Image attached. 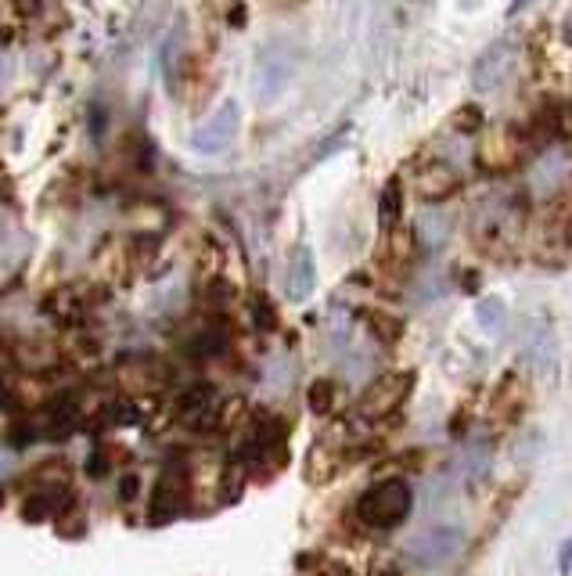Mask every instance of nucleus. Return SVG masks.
<instances>
[{"instance_id":"nucleus-1","label":"nucleus","mask_w":572,"mask_h":576,"mask_svg":"<svg viewBox=\"0 0 572 576\" xmlns=\"http://www.w3.org/2000/svg\"><path fill=\"white\" fill-rule=\"evenodd\" d=\"M526 227V206L519 195H490L472 213V238L479 249L504 252L519 242Z\"/></svg>"},{"instance_id":"nucleus-2","label":"nucleus","mask_w":572,"mask_h":576,"mask_svg":"<svg viewBox=\"0 0 572 576\" xmlns=\"http://www.w3.org/2000/svg\"><path fill=\"white\" fill-rule=\"evenodd\" d=\"M414 512V490L403 479H382L367 486L357 501V519L371 530H396L411 519Z\"/></svg>"},{"instance_id":"nucleus-3","label":"nucleus","mask_w":572,"mask_h":576,"mask_svg":"<svg viewBox=\"0 0 572 576\" xmlns=\"http://www.w3.org/2000/svg\"><path fill=\"white\" fill-rule=\"evenodd\" d=\"M468 544V533L461 526H450V522H436V526H425V530L414 533L407 544H403V555L407 562L418 569H439L454 562Z\"/></svg>"},{"instance_id":"nucleus-4","label":"nucleus","mask_w":572,"mask_h":576,"mask_svg":"<svg viewBox=\"0 0 572 576\" xmlns=\"http://www.w3.org/2000/svg\"><path fill=\"white\" fill-rule=\"evenodd\" d=\"M411 393H414V371L382 375L364 389V396L357 400V414L360 418H385V414L400 411Z\"/></svg>"},{"instance_id":"nucleus-5","label":"nucleus","mask_w":572,"mask_h":576,"mask_svg":"<svg viewBox=\"0 0 572 576\" xmlns=\"http://www.w3.org/2000/svg\"><path fill=\"white\" fill-rule=\"evenodd\" d=\"M457 188H461V170L450 166L447 159H436V155H429L414 173V191H418L421 202H443Z\"/></svg>"},{"instance_id":"nucleus-6","label":"nucleus","mask_w":572,"mask_h":576,"mask_svg":"<svg viewBox=\"0 0 572 576\" xmlns=\"http://www.w3.org/2000/svg\"><path fill=\"white\" fill-rule=\"evenodd\" d=\"M234 134H238V105L227 101V105L216 108L213 116H209L206 123L191 134V144H195V152L216 155V152H224L227 144L234 141Z\"/></svg>"},{"instance_id":"nucleus-7","label":"nucleus","mask_w":572,"mask_h":576,"mask_svg":"<svg viewBox=\"0 0 572 576\" xmlns=\"http://www.w3.org/2000/svg\"><path fill=\"white\" fill-rule=\"evenodd\" d=\"M526 152H529V137H522L515 126H501V130H493V134L479 144V159H483L486 170H511Z\"/></svg>"},{"instance_id":"nucleus-8","label":"nucleus","mask_w":572,"mask_h":576,"mask_svg":"<svg viewBox=\"0 0 572 576\" xmlns=\"http://www.w3.org/2000/svg\"><path fill=\"white\" fill-rule=\"evenodd\" d=\"M180 504H184V476H180V468H166L159 476L152 490V508H148V522L152 526H162V522H170L180 515Z\"/></svg>"},{"instance_id":"nucleus-9","label":"nucleus","mask_w":572,"mask_h":576,"mask_svg":"<svg viewBox=\"0 0 572 576\" xmlns=\"http://www.w3.org/2000/svg\"><path fill=\"white\" fill-rule=\"evenodd\" d=\"M569 180V166L558 152H540L533 162V173H529V195L544 202V198H555Z\"/></svg>"},{"instance_id":"nucleus-10","label":"nucleus","mask_w":572,"mask_h":576,"mask_svg":"<svg viewBox=\"0 0 572 576\" xmlns=\"http://www.w3.org/2000/svg\"><path fill=\"white\" fill-rule=\"evenodd\" d=\"M177 418H184V422L195 425V429L216 425V418H220V414H216V389L209 386V382L188 386L177 400Z\"/></svg>"},{"instance_id":"nucleus-11","label":"nucleus","mask_w":572,"mask_h":576,"mask_svg":"<svg viewBox=\"0 0 572 576\" xmlns=\"http://www.w3.org/2000/svg\"><path fill=\"white\" fill-rule=\"evenodd\" d=\"M313 285H317L313 252L306 249V245H299V249L292 252V267H288V296H292L295 303H303V299H310Z\"/></svg>"},{"instance_id":"nucleus-12","label":"nucleus","mask_w":572,"mask_h":576,"mask_svg":"<svg viewBox=\"0 0 572 576\" xmlns=\"http://www.w3.org/2000/svg\"><path fill=\"white\" fill-rule=\"evenodd\" d=\"M508 47L504 44H497V47H490V51L479 58V65H475V87L479 90H497V83L504 80V72H508Z\"/></svg>"},{"instance_id":"nucleus-13","label":"nucleus","mask_w":572,"mask_h":576,"mask_svg":"<svg viewBox=\"0 0 572 576\" xmlns=\"http://www.w3.org/2000/svg\"><path fill=\"white\" fill-rule=\"evenodd\" d=\"M44 314H51L58 324H80L83 321V299L76 292H51L44 299Z\"/></svg>"},{"instance_id":"nucleus-14","label":"nucleus","mask_w":572,"mask_h":576,"mask_svg":"<svg viewBox=\"0 0 572 576\" xmlns=\"http://www.w3.org/2000/svg\"><path fill=\"white\" fill-rule=\"evenodd\" d=\"M339 468H342V458L335 454V447L317 443V447L310 450V458H306V479H310V483H324V479H331Z\"/></svg>"},{"instance_id":"nucleus-15","label":"nucleus","mask_w":572,"mask_h":576,"mask_svg":"<svg viewBox=\"0 0 572 576\" xmlns=\"http://www.w3.org/2000/svg\"><path fill=\"white\" fill-rule=\"evenodd\" d=\"M475 321L483 324V332L497 335V332L504 328V324H508V306H504L497 296L479 299V303H475Z\"/></svg>"},{"instance_id":"nucleus-16","label":"nucleus","mask_w":572,"mask_h":576,"mask_svg":"<svg viewBox=\"0 0 572 576\" xmlns=\"http://www.w3.org/2000/svg\"><path fill=\"white\" fill-rule=\"evenodd\" d=\"M364 321H367V332L375 335L378 342H396L400 339V332H403V324H400V317H393V314H382V310H367L364 314Z\"/></svg>"},{"instance_id":"nucleus-17","label":"nucleus","mask_w":572,"mask_h":576,"mask_svg":"<svg viewBox=\"0 0 572 576\" xmlns=\"http://www.w3.org/2000/svg\"><path fill=\"white\" fill-rule=\"evenodd\" d=\"M400 209H403V195H400V184H385L382 191V202H378V224H382V231L389 234L396 227V220H400Z\"/></svg>"},{"instance_id":"nucleus-18","label":"nucleus","mask_w":572,"mask_h":576,"mask_svg":"<svg viewBox=\"0 0 572 576\" xmlns=\"http://www.w3.org/2000/svg\"><path fill=\"white\" fill-rule=\"evenodd\" d=\"M335 396H339L335 382H331V378H317V382L306 389V404H310L313 414H331L335 411Z\"/></svg>"},{"instance_id":"nucleus-19","label":"nucleus","mask_w":572,"mask_h":576,"mask_svg":"<svg viewBox=\"0 0 572 576\" xmlns=\"http://www.w3.org/2000/svg\"><path fill=\"white\" fill-rule=\"evenodd\" d=\"M249 314H252V324H256L260 332H274V328H278V310H274V303H270L267 296H252Z\"/></svg>"},{"instance_id":"nucleus-20","label":"nucleus","mask_w":572,"mask_h":576,"mask_svg":"<svg viewBox=\"0 0 572 576\" xmlns=\"http://www.w3.org/2000/svg\"><path fill=\"white\" fill-rule=\"evenodd\" d=\"M447 231H450V220H439L436 213H425V216H421L418 234L425 238V245H439L443 238H447ZM421 238H418V242H421Z\"/></svg>"},{"instance_id":"nucleus-21","label":"nucleus","mask_w":572,"mask_h":576,"mask_svg":"<svg viewBox=\"0 0 572 576\" xmlns=\"http://www.w3.org/2000/svg\"><path fill=\"white\" fill-rule=\"evenodd\" d=\"M137 490H141V479H137L134 472H130V476H126L123 483H119V497H123V501H134Z\"/></svg>"},{"instance_id":"nucleus-22","label":"nucleus","mask_w":572,"mask_h":576,"mask_svg":"<svg viewBox=\"0 0 572 576\" xmlns=\"http://www.w3.org/2000/svg\"><path fill=\"white\" fill-rule=\"evenodd\" d=\"M558 573L572 576V540H565L562 551H558Z\"/></svg>"},{"instance_id":"nucleus-23","label":"nucleus","mask_w":572,"mask_h":576,"mask_svg":"<svg viewBox=\"0 0 572 576\" xmlns=\"http://www.w3.org/2000/svg\"><path fill=\"white\" fill-rule=\"evenodd\" d=\"M371 576H400V566H396L393 558H378L375 566H371Z\"/></svg>"},{"instance_id":"nucleus-24","label":"nucleus","mask_w":572,"mask_h":576,"mask_svg":"<svg viewBox=\"0 0 572 576\" xmlns=\"http://www.w3.org/2000/svg\"><path fill=\"white\" fill-rule=\"evenodd\" d=\"M87 472H90V476H105V472H108L105 450H98V454H90V458H87Z\"/></svg>"},{"instance_id":"nucleus-25","label":"nucleus","mask_w":572,"mask_h":576,"mask_svg":"<svg viewBox=\"0 0 572 576\" xmlns=\"http://www.w3.org/2000/svg\"><path fill=\"white\" fill-rule=\"evenodd\" d=\"M565 36H569V40H572V15L565 18Z\"/></svg>"},{"instance_id":"nucleus-26","label":"nucleus","mask_w":572,"mask_h":576,"mask_svg":"<svg viewBox=\"0 0 572 576\" xmlns=\"http://www.w3.org/2000/svg\"><path fill=\"white\" fill-rule=\"evenodd\" d=\"M0 501H4V490H0Z\"/></svg>"}]
</instances>
